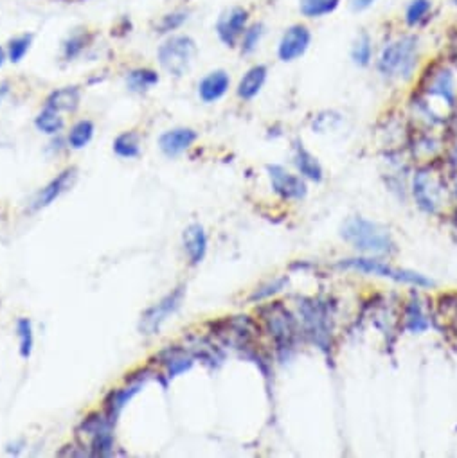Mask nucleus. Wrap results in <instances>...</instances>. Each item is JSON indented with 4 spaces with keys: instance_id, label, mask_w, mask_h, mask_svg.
<instances>
[{
    "instance_id": "obj_24",
    "label": "nucleus",
    "mask_w": 457,
    "mask_h": 458,
    "mask_svg": "<svg viewBox=\"0 0 457 458\" xmlns=\"http://www.w3.org/2000/svg\"><path fill=\"white\" fill-rule=\"evenodd\" d=\"M265 33H267V27H265L263 22L249 24V27L245 29V33H243L242 40H240L238 43V49L240 53H242V56H250V54H254L260 49Z\"/></svg>"
},
{
    "instance_id": "obj_28",
    "label": "nucleus",
    "mask_w": 457,
    "mask_h": 458,
    "mask_svg": "<svg viewBox=\"0 0 457 458\" xmlns=\"http://www.w3.org/2000/svg\"><path fill=\"white\" fill-rule=\"evenodd\" d=\"M16 336H19L20 356H22L24 360H29L31 354H33V347H34L33 323H31L29 318L16 320Z\"/></svg>"
},
{
    "instance_id": "obj_34",
    "label": "nucleus",
    "mask_w": 457,
    "mask_h": 458,
    "mask_svg": "<svg viewBox=\"0 0 457 458\" xmlns=\"http://www.w3.org/2000/svg\"><path fill=\"white\" fill-rule=\"evenodd\" d=\"M6 60H8V53L0 47V68H2V65L6 63Z\"/></svg>"
},
{
    "instance_id": "obj_20",
    "label": "nucleus",
    "mask_w": 457,
    "mask_h": 458,
    "mask_svg": "<svg viewBox=\"0 0 457 458\" xmlns=\"http://www.w3.org/2000/svg\"><path fill=\"white\" fill-rule=\"evenodd\" d=\"M374 40L367 31H359L351 41V49H349V58L353 63L360 68L369 67L374 61Z\"/></svg>"
},
{
    "instance_id": "obj_29",
    "label": "nucleus",
    "mask_w": 457,
    "mask_h": 458,
    "mask_svg": "<svg viewBox=\"0 0 457 458\" xmlns=\"http://www.w3.org/2000/svg\"><path fill=\"white\" fill-rule=\"evenodd\" d=\"M31 43H33V34H20V36H15L13 40H9L8 43V60L11 63H20V61L26 58V54L29 53Z\"/></svg>"
},
{
    "instance_id": "obj_16",
    "label": "nucleus",
    "mask_w": 457,
    "mask_h": 458,
    "mask_svg": "<svg viewBox=\"0 0 457 458\" xmlns=\"http://www.w3.org/2000/svg\"><path fill=\"white\" fill-rule=\"evenodd\" d=\"M269 78V68L263 63H256L250 68H247L245 74L240 78L238 87H236V95L243 101H252L263 90L265 83Z\"/></svg>"
},
{
    "instance_id": "obj_30",
    "label": "nucleus",
    "mask_w": 457,
    "mask_h": 458,
    "mask_svg": "<svg viewBox=\"0 0 457 458\" xmlns=\"http://www.w3.org/2000/svg\"><path fill=\"white\" fill-rule=\"evenodd\" d=\"M188 20H189V11H185V9H178V11L168 13V15H164L163 19H160L159 26H157V31L163 34L173 33V31L180 29Z\"/></svg>"
},
{
    "instance_id": "obj_12",
    "label": "nucleus",
    "mask_w": 457,
    "mask_h": 458,
    "mask_svg": "<svg viewBox=\"0 0 457 458\" xmlns=\"http://www.w3.org/2000/svg\"><path fill=\"white\" fill-rule=\"evenodd\" d=\"M76 178V167H67V170L61 171L60 175L53 178L46 187H42L38 191V194L33 198V203H31V211H40V209H46L51 203L56 202L65 191L72 185Z\"/></svg>"
},
{
    "instance_id": "obj_19",
    "label": "nucleus",
    "mask_w": 457,
    "mask_h": 458,
    "mask_svg": "<svg viewBox=\"0 0 457 458\" xmlns=\"http://www.w3.org/2000/svg\"><path fill=\"white\" fill-rule=\"evenodd\" d=\"M344 0H297V11L302 20L315 22V20L328 19L335 15Z\"/></svg>"
},
{
    "instance_id": "obj_23",
    "label": "nucleus",
    "mask_w": 457,
    "mask_h": 458,
    "mask_svg": "<svg viewBox=\"0 0 457 458\" xmlns=\"http://www.w3.org/2000/svg\"><path fill=\"white\" fill-rule=\"evenodd\" d=\"M294 164H295V167H297L299 173H301L302 177L310 178V180H314V182H321L322 180L321 164H319L317 158H315L314 155L308 153V151L304 150V147H302V144H299V146L295 147Z\"/></svg>"
},
{
    "instance_id": "obj_18",
    "label": "nucleus",
    "mask_w": 457,
    "mask_h": 458,
    "mask_svg": "<svg viewBox=\"0 0 457 458\" xmlns=\"http://www.w3.org/2000/svg\"><path fill=\"white\" fill-rule=\"evenodd\" d=\"M184 250L189 257V263L197 266L204 261L207 252V236H205L204 227L193 223L184 230Z\"/></svg>"
},
{
    "instance_id": "obj_14",
    "label": "nucleus",
    "mask_w": 457,
    "mask_h": 458,
    "mask_svg": "<svg viewBox=\"0 0 457 458\" xmlns=\"http://www.w3.org/2000/svg\"><path fill=\"white\" fill-rule=\"evenodd\" d=\"M231 88V76L223 68L207 72L198 83V98L205 105L220 101Z\"/></svg>"
},
{
    "instance_id": "obj_32",
    "label": "nucleus",
    "mask_w": 457,
    "mask_h": 458,
    "mask_svg": "<svg viewBox=\"0 0 457 458\" xmlns=\"http://www.w3.org/2000/svg\"><path fill=\"white\" fill-rule=\"evenodd\" d=\"M346 2H348V8L353 13H356V15L369 11V9H373L378 4V0H346Z\"/></svg>"
},
{
    "instance_id": "obj_21",
    "label": "nucleus",
    "mask_w": 457,
    "mask_h": 458,
    "mask_svg": "<svg viewBox=\"0 0 457 458\" xmlns=\"http://www.w3.org/2000/svg\"><path fill=\"white\" fill-rule=\"evenodd\" d=\"M81 94L76 87H63L58 90L51 92L49 98L46 99L47 108H53L56 112H76L80 106Z\"/></svg>"
},
{
    "instance_id": "obj_31",
    "label": "nucleus",
    "mask_w": 457,
    "mask_h": 458,
    "mask_svg": "<svg viewBox=\"0 0 457 458\" xmlns=\"http://www.w3.org/2000/svg\"><path fill=\"white\" fill-rule=\"evenodd\" d=\"M87 47V34L85 33H74L63 41V56L65 60L71 61L74 58L80 56Z\"/></svg>"
},
{
    "instance_id": "obj_26",
    "label": "nucleus",
    "mask_w": 457,
    "mask_h": 458,
    "mask_svg": "<svg viewBox=\"0 0 457 458\" xmlns=\"http://www.w3.org/2000/svg\"><path fill=\"white\" fill-rule=\"evenodd\" d=\"M113 153L121 158H137L140 155V139L135 132H125L115 137L112 144Z\"/></svg>"
},
{
    "instance_id": "obj_35",
    "label": "nucleus",
    "mask_w": 457,
    "mask_h": 458,
    "mask_svg": "<svg viewBox=\"0 0 457 458\" xmlns=\"http://www.w3.org/2000/svg\"><path fill=\"white\" fill-rule=\"evenodd\" d=\"M450 6H452V8H456V9H457V0H450Z\"/></svg>"
},
{
    "instance_id": "obj_27",
    "label": "nucleus",
    "mask_w": 457,
    "mask_h": 458,
    "mask_svg": "<svg viewBox=\"0 0 457 458\" xmlns=\"http://www.w3.org/2000/svg\"><path fill=\"white\" fill-rule=\"evenodd\" d=\"M94 137V123L88 119L78 120L67 135V142L72 150H83Z\"/></svg>"
},
{
    "instance_id": "obj_13",
    "label": "nucleus",
    "mask_w": 457,
    "mask_h": 458,
    "mask_svg": "<svg viewBox=\"0 0 457 458\" xmlns=\"http://www.w3.org/2000/svg\"><path fill=\"white\" fill-rule=\"evenodd\" d=\"M436 13L434 0H407L401 11V24L409 31H421L434 20Z\"/></svg>"
},
{
    "instance_id": "obj_33",
    "label": "nucleus",
    "mask_w": 457,
    "mask_h": 458,
    "mask_svg": "<svg viewBox=\"0 0 457 458\" xmlns=\"http://www.w3.org/2000/svg\"><path fill=\"white\" fill-rule=\"evenodd\" d=\"M284 282H287V281H284V279H281V281H276V282H272V284L265 286V288H261L260 291H256V293L252 295V301H261V298H265V297H269V295L276 293V291H279L281 286H283Z\"/></svg>"
},
{
    "instance_id": "obj_8",
    "label": "nucleus",
    "mask_w": 457,
    "mask_h": 458,
    "mask_svg": "<svg viewBox=\"0 0 457 458\" xmlns=\"http://www.w3.org/2000/svg\"><path fill=\"white\" fill-rule=\"evenodd\" d=\"M250 24V11L245 6H231L220 13L215 24V33L218 40L229 49L238 47L243 33Z\"/></svg>"
},
{
    "instance_id": "obj_15",
    "label": "nucleus",
    "mask_w": 457,
    "mask_h": 458,
    "mask_svg": "<svg viewBox=\"0 0 457 458\" xmlns=\"http://www.w3.org/2000/svg\"><path fill=\"white\" fill-rule=\"evenodd\" d=\"M198 139L197 132L191 128H173L164 132L159 137V147L168 158L180 157L182 153L193 146L195 140Z\"/></svg>"
},
{
    "instance_id": "obj_17",
    "label": "nucleus",
    "mask_w": 457,
    "mask_h": 458,
    "mask_svg": "<svg viewBox=\"0 0 457 458\" xmlns=\"http://www.w3.org/2000/svg\"><path fill=\"white\" fill-rule=\"evenodd\" d=\"M155 360H159V363L166 368L168 380H173L178 374H184L193 367V354H189L182 347H166L157 354Z\"/></svg>"
},
{
    "instance_id": "obj_22",
    "label": "nucleus",
    "mask_w": 457,
    "mask_h": 458,
    "mask_svg": "<svg viewBox=\"0 0 457 458\" xmlns=\"http://www.w3.org/2000/svg\"><path fill=\"white\" fill-rule=\"evenodd\" d=\"M159 83V74L153 68H133L126 76V87L133 94H144Z\"/></svg>"
},
{
    "instance_id": "obj_3",
    "label": "nucleus",
    "mask_w": 457,
    "mask_h": 458,
    "mask_svg": "<svg viewBox=\"0 0 457 458\" xmlns=\"http://www.w3.org/2000/svg\"><path fill=\"white\" fill-rule=\"evenodd\" d=\"M197 41L188 34H173L163 41L157 51V58L164 71L175 78H182L189 72L197 56Z\"/></svg>"
},
{
    "instance_id": "obj_9",
    "label": "nucleus",
    "mask_w": 457,
    "mask_h": 458,
    "mask_svg": "<svg viewBox=\"0 0 457 458\" xmlns=\"http://www.w3.org/2000/svg\"><path fill=\"white\" fill-rule=\"evenodd\" d=\"M342 266L346 268H355L359 271H366V274L373 275H382V277H389L396 282H407V284L421 286V288H427V286H432V281H428L423 275L416 274V271L411 270H398V268L389 266V264L382 263V261H374L367 259V257H359V259H348L342 263Z\"/></svg>"
},
{
    "instance_id": "obj_1",
    "label": "nucleus",
    "mask_w": 457,
    "mask_h": 458,
    "mask_svg": "<svg viewBox=\"0 0 457 458\" xmlns=\"http://www.w3.org/2000/svg\"><path fill=\"white\" fill-rule=\"evenodd\" d=\"M423 53L420 31H400L382 43L374 56L376 72L387 81H409L414 78Z\"/></svg>"
},
{
    "instance_id": "obj_11",
    "label": "nucleus",
    "mask_w": 457,
    "mask_h": 458,
    "mask_svg": "<svg viewBox=\"0 0 457 458\" xmlns=\"http://www.w3.org/2000/svg\"><path fill=\"white\" fill-rule=\"evenodd\" d=\"M267 171H269L274 191L283 199H301L307 196V185H304V182L299 177H295V175L288 173L281 165H269Z\"/></svg>"
},
{
    "instance_id": "obj_5",
    "label": "nucleus",
    "mask_w": 457,
    "mask_h": 458,
    "mask_svg": "<svg viewBox=\"0 0 457 458\" xmlns=\"http://www.w3.org/2000/svg\"><path fill=\"white\" fill-rule=\"evenodd\" d=\"M113 426L103 413H91L81 421L78 433L88 437V454L91 457H110L113 453Z\"/></svg>"
},
{
    "instance_id": "obj_6",
    "label": "nucleus",
    "mask_w": 457,
    "mask_h": 458,
    "mask_svg": "<svg viewBox=\"0 0 457 458\" xmlns=\"http://www.w3.org/2000/svg\"><path fill=\"white\" fill-rule=\"evenodd\" d=\"M312 41H314V33L307 20L290 24L281 33L279 41H277V58L283 63H294L308 53Z\"/></svg>"
},
{
    "instance_id": "obj_25",
    "label": "nucleus",
    "mask_w": 457,
    "mask_h": 458,
    "mask_svg": "<svg viewBox=\"0 0 457 458\" xmlns=\"http://www.w3.org/2000/svg\"><path fill=\"white\" fill-rule=\"evenodd\" d=\"M34 126H36L38 132L46 133V135H58L65 128V120L60 115V112L46 106L34 119Z\"/></svg>"
},
{
    "instance_id": "obj_10",
    "label": "nucleus",
    "mask_w": 457,
    "mask_h": 458,
    "mask_svg": "<svg viewBox=\"0 0 457 458\" xmlns=\"http://www.w3.org/2000/svg\"><path fill=\"white\" fill-rule=\"evenodd\" d=\"M148 374L150 370H143L140 372V376L137 378H130V383L126 381L125 388H118V390H112L105 399V415L110 419L112 422L118 421V417L121 415L123 408L135 397L137 394L140 392V388L146 385L148 381Z\"/></svg>"
},
{
    "instance_id": "obj_2",
    "label": "nucleus",
    "mask_w": 457,
    "mask_h": 458,
    "mask_svg": "<svg viewBox=\"0 0 457 458\" xmlns=\"http://www.w3.org/2000/svg\"><path fill=\"white\" fill-rule=\"evenodd\" d=\"M342 237L356 250L367 254H389L394 250L391 234L378 223L364 218H349L342 227Z\"/></svg>"
},
{
    "instance_id": "obj_4",
    "label": "nucleus",
    "mask_w": 457,
    "mask_h": 458,
    "mask_svg": "<svg viewBox=\"0 0 457 458\" xmlns=\"http://www.w3.org/2000/svg\"><path fill=\"white\" fill-rule=\"evenodd\" d=\"M420 90L425 98H434L453 108L457 101V78L452 65L446 61H436L428 65L420 83Z\"/></svg>"
},
{
    "instance_id": "obj_7",
    "label": "nucleus",
    "mask_w": 457,
    "mask_h": 458,
    "mask_svg": "<svg viewBox=\"0 0 457 458\" xmlns=\"http://www.w3.org/2000/svg\"><path fill=\"white\" fill-rule=\"evenodd\" d=\"M185 295V286H178L173 291L166 295V297L160 298L159 302L148 308L146 311L140 315L139 320V331L140 335L144 336H153L157 335L163 327V323L170 318L173 313H177V309L180 308L182 301H184Z\"/></svg>"
}]
</instances>
